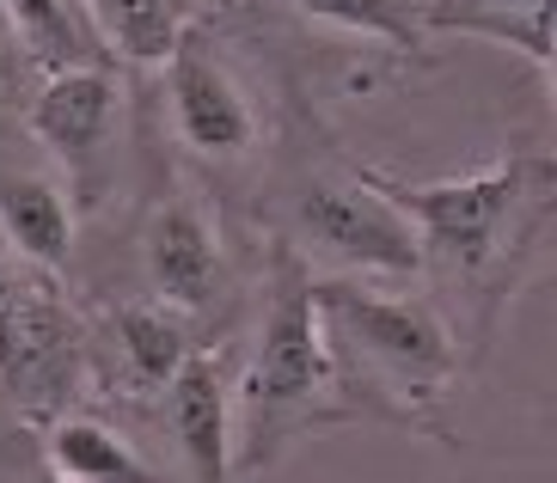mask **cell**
I'll use <instances>...</instances> for the list:
<instances>
[{"mask_svg": "<svg viewBox=\"0 0 557 483\" xmlns=\"http://www.w3.org/2000/svg\"><path fill=\"white\" fill-rule=\"evenodd\" d=\"M380 196L417 233L423 251L429 307L442 312L459 361H484L503 331V312L527 288V275L545 251L557 214V165L545 147L503 153L484 172L442 177V184H410V177L374 172Z\"/></svg>", "mask_w": 557, "mask_h": 483, "instance_id": "cell-1", "label": "cell"}, {"mask_svg": "<svg viewBox=\"0 0 557 483\" xmlns=\"http://www.w3.org/2000/svg\"><path fill=\"white\" fill-rule=\"evenodd\" d=\"M312 312H319V337H325L349 417L454 447L447 398H454L466 361L447 337L442 312L429 300L380 288V282L319 270H312Z\"/></svg>", "mask_w": 557, "mask_h": 483, "instance_id": "cell-2", "label": "cell"}, {"mask_svg": "<svg viewBox=\"0 0 557 483\" xmlns=\"http://www.w3.org/2000/svg\"><path fill=\"white\" fill-rule=\"evenodd\" d=\"M356 422L344 386L331 373L319 312H312V270L288 245H263V307L258 343L233 361V471L258 478L282 466L288 447L319 429Z\"/></svg>", "mask_w": 557, "mask_h": 483, "instance_id": "cell-3", "label": "cell"}, {"mask_svg": "<svg viewBox=\"0 0 557 483\" xmlns=\"http://www.w3.org/2000/svg\"><path fill=\"white\" fill-rule=\"evenodd\" d=\"M270 239L288 245L300 263H325L319 275L356 282H410L423 275V251L410 221L380 196L368 165H300L282 190Z\"/></svg>", "mask_w": 557, "mask_h": 483, "instance_id": "cell-4", "label": "cell"}, {"mask_svg": "<svg viewBox=\"0 0 557 483\" xmlns=\"http://www.w3.org/2000/svg\"><path fill=\"white\" fill-rule=\"evenodd\" d=\"M86 398V312L55 275L0 251V404L44 429Z\"/></svg>", "mask_w": 557, "mask_h": 483, "instance_id": "cell-5", "label": "cell"}, {"mask_svg": "<svg viewBox=\"0 0 557 483\" xmlns=\"http://www.w3.org/2000/svg\"><path fill=\"white\" fill-rule=\"evenodd\" d=\"M135 239H141L148 300H160L165 312H178L214 343V331H227L233 307H239V263H233L214 202L197 184H172L148 202Z\"/></svg>", "mask_w": 557, "mask_h": 483, "instance_id": "cell-6", "label": "cell"}, {"mask_svg": "<svg viewBox=\"0 0 557 483\" xmlns=\"http://www.w3.org/2000/svg\"><path fill=\"white\" fill-rule=\"evenodd\" d=\"M165 74V116L172 135L197 165L209 172H233L258 153V104H251L246 74L227 62L221 37H209L202 25H184V37L172 44V55L160 62Z\"/></svg>", "mask_w": 557, "mask_h": 483, "instance_id": "cell-7", "label": "cell"}, {"mask_svg": "<svg viewBox=\"0 0 557 483\" xmlns=\"http://www.w3.org/2000/svg\"><path fill=\"white\" fill-rule=\"evenodd\" d=\"M202 331L165 312L160 300L135 294L111 307L86 312V392L111 398L116 410H141L148 417L160 392L178 380V368L202 349Z\"/></svg>", "mask_w": 557, "mask_h": 483, "instance_id": "cell-8", "label": "cell"}, {"mask_svg": "<svg viewBox=\"0 0 557 483\" xmlns=\"http://www.w3.org/2000/svg\"><path fill=\"white\" fill-rule=\"evenodd\" d=\"M25 129L67 172L74 209H99L116 172V129H123V81H116V67L44 74L32 86V98H25Z\"/></svg>", "mask_w": 557, "mask_h": 483, "instance_id": "cell-9", "label": "cell"}, {"mask_svg": "<svg viewBox=\"0 0 557 483\" xmlns=\"http://www.w3.org/2000/svg\"><path fill=\"white\" fill-rule=\"evenodd\" d=\"M148 417H160L165 441L178 453V483H233V349L202 343L160 392Z\"/></svg>", "mask_w": 557, "mask_h": 483, "instance_id": "cell-10", "label": "cell"}, {"mask_svg": "<svg viewBox=\"0 0 557 483\" xmlns=\"http://www.w3.org/2000/svg\"><path fill=\"white\" fill-rule=\"evenodd\" d=\"M44 466L55 471L62 483H178L160 459L129 441L123 422H104L92 410H62L55 422L32 429Z\"/></svg>", "mask_w": 557, "mask_h": 483, "instance_id": "cell-11", "label": "cell"}, {"mask_svg": "<svg viewBox=\"0 0 557 483\" xmlns=\"http://www.w3.org/2000/svg\"><path fill=\"white\" fill-rule=\"evenodd\" d=\"M0 251L32 263L37 275L62 282L74 263V202L44 172H7L0 177Z\"/></svg>", "mask_w": 557, "mask_h": 483, "instance_id": "cell-12", "label": "cell"}, {"mask_svg": "<svg viewBox=\"0 0 557 483\" xmlns=\"http://www.w3.org/2000/svg\"><path fill=\"white\" fill-rule=\"evenodd\" d=\"M7 37L37 74H67V67H111L116 55L99 44L81 0H0Z\"/></svg>", "mask_w": 557, "mask_h": 483, "instance_id": "cell-13", "label": "cell"}, {"mask_svg": "<svg viewBox=\"0 0 557 483\" xmlns=\"http://www.w3.org/2000/svg\"><path fill=\"white\" fill-rule=\"evenodd\" d=\"M429 37H484L552 74V0H423Z\"/></svg>", "mask_w": 557, "mask_h": 483, "instance_id": "cell-14", "label": "cell"}, {"mask_svg": "<svg viewBox=\"0 0 557 483\" xmlns=\"http://www.w3.org/2000/svg\"><path fill=\"white\" fill-rule=\"evenodd\" d=\"M81 7L92 18L99 44L135 67H160L190 25L184 0H81Z\"/></svg>", "mask_w": 557, "mask_h": 483, "instance_id": "cell-15", "label": "cell"}, {"mask_svg": "<svg viewBox=\"0 0 557 483\" xmlns=\"http://www.w3.org/2000/svg\"><path fill=\"white\" fill-rule=\"evenodd\" d=\"M307 25H325V32L344 37H368L380 49H398V55H417L423 49V0H276Z\"/></svg>", "mask_w": 557, "mask_h": 483, "instance_id": "cell-16", "label": "cell"}, {"mask_svg": "<svg viewBox=\"0 0 557 483\" xmlns=\"http://www.w3.org/2000/svg\"><path fill=\"white\" fill-rule=\"evenodd\" d=\"M37 81H44V74L0 37V111H25V98H32Z\"/></svg>", "mask_w": 557, "mask_h": 483, "instance_id": "cell-17", "label": "cell"}, {"mask_svg": "<svg viewBox=\"0 0 557 483\" xmlns=\"http://www.w3.org/2000/svg\"><path fill=\"white\" fill-rule=\"evenodd\" d=\"M18 483H62L50 466H44V453H37V441H25V447H18Z\"/></svg>", "mask_w": 557, "mask_h": 483, "instance_id": "cell-18", "label": "cell"}, {"mask_svg": "<svg viewBox=\"0 0 557 483\" xmlns=\"http://www.w3.org/2000/svg\"><path fill=\"white\" fill-rule=\"evenodd\" d=\"M0 37H7V18H0ZM7 44H13V37H7Z\"/></svg>", "mask_w": 557, "mask_h": 483, "instance_id": "cell-19", "label": "cell"}]
</instances>
